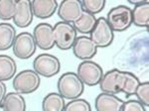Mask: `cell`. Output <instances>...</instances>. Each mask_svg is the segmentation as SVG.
Returning <instances> with one entry per match:
<instances>
[{
  "instance_id": "1",
  "label": "cell",
  "mask_w": 149,
  "mask_h": 111,
  "mask_svg": "<svg viewBox=\"0 0 149 111\" xmlns=\"http://www.w3.org/2000/svg\"><path fill=\"white\" fill-rule=\"evenodd\" d=\"M57 87L59 93L65 99L74 100L80 98L85 90V84L76 72H65L58 79Z\"/></svg>"
},
{
  "instance_id": "2",
  "label": "cell",
  "mask_w": 149,
  "mask_h": 111,
  "mask_svg": "<svg viewBox=\"0 0 149 111\" xmlns=\"http://www.w3.org/2000/svg\"><path fill=\"white\" fill-rule=\"evenodd\" d=\"M105 19L113 32H123L132 25V9L125 5L115 6L109 11Z\"/></svg>"
},
{
  "instance_id": "3",
  "label": "cell",
  "mask_w": 149,
  "mask_h": 111,
  "mask_svg": "<svg viewBox=\"0 0 149 111\" xmlns=\"http://www.w3.org/2000/svg\"><path fill=\"white\" fill-rule=\"evenodd\" d=\"M40 76L32 69H24L18 72L13 79V88L20 94H30L40 87Z\"/></svg>"
},
{
  "instance_id": "4",
  "label": "cell",
  "mask_w": 149,
  "mask_h": 111,
  "mask_svg": "<svg viewBox=\"0 0 149 111\" xmlns=\"http://www.w3.org/2000/svg\"><path fill=\"white\" fill-rule=\"evenodd\" d=\"M55 45L58 49L62 51H68L73 48V46L78 38V32L74 26L70 23L60 21L55 24L54 27Z\"/></svg>"
},
{
  "instance_id": "5",
  "label": "cell",
  "mask_w": 149,
  "mask_h": 111,
  "mask_svg": "<svg viewBox=\"0 0 149 111\" xmlns=\"http://www.w3.org/2000/svg\"><path fill=\"white\" fill-rule=\"evenodd\" d=\"M34 71L44 78H52L59 74L61 62L56 56L50 54H41L35 58L33 62Z\"/></svg>"
},
{
  "instance_id": "6",
  "label": "cell",
  "mask_w": 149,
  "mask_h": 111,
  "mask_svg": "<svg viewBox=\"0 0 149 111\" xmlns=\"http://www.w3.org/2000/svg\"><path fill=\"white\" fill-rule=\"evenodd\" d=\"M77 74L88 86H95L100 84L103 76L102 67L93 61H84L78 67Z\"/></svg>"
},
{
  "instance_id": "7",
  "label": "cell",
  "mask_w": 149,
  "mask_h": 111,
  "mask_svg": "<svg viewBox=\"0 0 149 111\" xmlns=\"http://www.w3.org/2000/svg\"><path fill=\"white\" fill-rule=\"evenodd\" d=\"M125 81V71L117 69H110L103 74V76L100 83V90L104 93L117 94L122 92Z\"/></svg>"
},
{
  "instance_id": "8",
  "label": "cell",
  "mask_w": 149,
  "mask_h": 111,
  "mask_svg": "<svg viewBox=\"0 0 149 111\" xmlns=\"http://www.w3.org/2000/svg\"><path fill=\"white\" fill-rule=\"evenodd\" d=\"M91 39L97 48H107L112 44L114 39V33L107 23L104 17L97 19V24L92 31Z\"/></svg>"
},
{
  "instance_id": "9",
  "label": "cell",
  "mask_w": 149,
  "mask_h": 111,
  "mask_svg": "<svg viewBox=\"0 0 149 111\" xmlns=\"http://www.w3.org/2000/svg\"><path fill=\"white\" fill-rule=\"evenodd\" d=\"M13 54L21 60H28L35 54L36 45L33 34L29 32L19 33L13 44Z\"/></svg>"
},
{
  "instance_id": "10",
  "label": "cell",
  "mask_w": 149,
  "mask_h": 111,
  "mask_svg": "<svg viewBox=\"0 0 149 111\" xmlns=\"http://www.w3.org/2000/svg\"><path fill=\"white\" fill-rule=\"evenodd\" d=\"M33 37L41 50H51L55 46L54 28L49 23H40L34 28Z\"/></svg>"
},
{
  "instance_id": "11",
  "label": "cell",
  "mask_w": 149,
  "mask_h": 111,
  "mask_svg": "<svg viewBox=\"0 0 149 111\" xmlns=\"http://www.w3.org/2000/svg\"><path fill=\"white\" fill-rule=\"evenodd\" d=\"M84 12L81 2L79 0H64L58 7V16L63 22L73 24Z\"/></svg>"
},
{
  "instance_id": "12",
  "label": "cell",
  "mask_w": 149,
  "mask_h": 111,
  "mask_svg": "<svg viewBox=\"0 0 149 111\" xmlns=\"http://www.w3.org/2000/svg\"><path fill=\"white\" fill-rule=\"evenodd\" d=\"M73 52L76 58L83 61H90L97 53V47L90 37H78L73 46Z\"/></svg>"
},
{
  "instance_id": "13",
  "label": "cell",
  "mask_w": 149,
  "mask_h": 111,
  "mask_svg": "<svg viewBox=\"0 0 149 111\" xmlns=\"http://www.w3.org/2000/svg\"><path fill=\"white\" fill-rule=\"evenodd\" d=\"M34 14L30 0H19L17 1L15 15L13 17V22L19 28H26L33 22Z\"/></svg>"
},
{
  "instance_id": "14",
  "label": "cell",
  "mask_w": 149,
  "mask_h": 111,
  "mask_svg": "<svg viewBox=\"0 0 149 111\" xmlns=\"http://www.w3.org/2000/svg\"><path fill=\"white\" fill-rule=\"evenodd\" d=\"M124 101L115 94L102 92L95 100L97 111H121Z\"/></svg>"
},
{
  "instance_id": "15",
  "label": "cell",
  "mask_w": 149,
  "mask_h": 111,
  "mask_svg": "<svg viewBox=\"0 0 149 111\" xmlns=\"http://www.w3.org/2000/svg\"><path fill=\"white\" fill-rule=\"evenodd\" d=\"M31 6L34 17L39 19H47L52 17L59 7L56 0H32Z\"/></svg>"
},
{
  "instance_id": "16",
  "label": "cell",
  "mask_w": 149,
  "mask_h": 111,
  "mask_svg": "<svg viewBox=\"0 0 149 111\" xmlns=\"http://www.w3.org/2000/svg\"><path fill=\"white\" fill-rule=\"evenodd\" d=\"M0 107L3 111H26V100L18 92H9L5 95Z\"/></svg>"
},
{
  "instance_id": "17",
  "label": "cell",
  "mask_w": 149,
  "mask_h": 111,
  "mask_svg": "<svg viewBox=\"0 0 149 111\" xmlns=\"http://www.w3.org/2000/svg\"><path fill=\"white\" fill-rule=\"evenodd\" d=\"M17 65L13 58L7 55H0V80H10L15 76Z\"/></svg>"
},
{
  "instance_id": "18",
  "label": "cell",
  "mask_w": 149,
  "mask_h": 111,
  "mask_svg": "<svg viewBox=\"0 0 149 111\" xmlns=\"http://www.w3.org/2000/svg\"><path fill=\"white\" fill-rule=\"evenodd\" d=\"M16 39V29L9 23H0V51L9 50L13 47Z\"/></svg>"
},
{
  "instance_id": "19",
  "label": "cell",
  "mask_w": 149,
  "mask_h": 111,
  "mask_svg": "<svg viewBox=\"0 0 149 111\" xmlns=\"http://www.w3.org/2000/svg\"><path fill=\"white\" fill-rule=\"evenodd\" d=\"M65 107V98L57 92H51L47 94L42 101L43 111H64Z\"/></svg>"
},
{
  "instance_id": "20",
  "label": "cell",
  "mask_w": 149,
  "mask_h": 111,
  "mask_svg": "<svg viewBox=\"0 0 149 111\" xmlns=\"http://www.w3.org/2000/svg\"><path fill=\"white\" fill-rule=\"evenodd\" d=\"M95 24H97L95 16L84 10L81 16L72 25L74 26L77 32H80L81 34H91L95 28Z\"/></svg>"
},
{
  "instance_id": "21",
  "label": "cell",
  "mask_w": 149,
  "mask_h": 111,
  "mask_svg": "<svg viewBox=\"0 0 149 111\" xmlns=\"http://www.w3.org/2000/svg\"><path fill=\"white\" fill-rule=\"evenodd\" d=\"M132 24L147 28L149 25V2L134 6L132 9Z\"/></svg>"
},
{
  "instance_id": "22",
  "label": "cell",
  "mask_w": 149,
  "mask_h": 111,
  "mask_svg": "<svg viewBox=\"0 0 149 111\" xmlns=\"http://www.w3.org/2000/svg\"><path fill=\"white\" fill-rule=\"evenodd\" d=\"M17 1L15 0H0V19L9 21L15 15Z\"/></svg>"
},
{
  "instance_id": "23",
  "label": "cell",
  "mask_w": 149,
  "mask_h": 111,
  "mask_svg": "<svg viewBox=\"0 0 149 111\" xmlns=\"http://www.w3.org/2000/svg\"><path fill=\"white\" fill-rule=\"evenodd\" d=\"M139 83H140V80L135 74L130 71H125V81H124L122 92L126 95V97L135 94L136 88L139 85Z\"/></svg>"
},
{
  "instance_id": "24",
  "label": "cell",
  "mask_w": 149,
  "mask_h": 111,
  "mask_svg": "<svg viewBox=\"0 0 149 111\" xmlns=\"http://www.w3.org/2000/svg\"><path fill=\"white\" fill-rule=\"evenodd\" d=\"M81 2L84 10L93 15L102 12L105 6L104 0H83Z\"/></svg>"
},
{
  "instance_id": "25",
  "label": "cell",
  "mask_w": 149,
  "mask_h": 111,
  "mask_svg": "<svg viewBox=\"0 0 149 111\" xmlns=\"http://www.w3.org/2000/svg\"><path fill=\"white\" fill-rule=\"evenodd\" d=\"M64 111H92V106L90 102L83 98H77L66 103Z\"/></svg>"
},
{
  "instance_id": "26",
  "label": "cell",
  "mask_w": 149,
  "mask_h": 111,
  "mask_svg": "<svg viewBox=\"0 0 149 111\" xmlns=\"http://www.w3.org/2000/svg\"><path fill=\"white\" fill-rule=\"evenodd\" d=\"M135 95L137 96L138 101H140L144 106H149V83L144 81L140 83L136 88Z\"/></svg>"
},
{
  "instance_id": "27",
  "label": "cell",
  "mask_w": 149,
  "mask_h": 111,
  "mask_svg": "<svg viewBox=\"0 0 149 111\" xmlns=\"http://www.w3.org/2000/svg\"><path fill=\"white\" fill-rule=\"evenodd\" d=\"M121 111H146V109L140 101L132 99L123 103Z\"/></svg>"
},
{
  "instance_id": "28",
  "label": "cell",
  "mask_w": 149,
  "mask_h": 111,
  "mask_svg": "<svg viewBox=\"0 0 149 111\" xmlns=\"http://www.w3.org/2000/svg\"><path fill=\"white\" fill-rule=\"evenodd\" d=\"M6 91H7V89H6L5 83L0 80V105H1L2 101H3V99H4V97H5Z\"/></svg>"
},
{
  "instance_id": "29",
  "label": "cell",
  "mask_w": 149,
  "mask_h": 111,
  "mask_svg": "<svg viewBox=\"0 0 149 111\" xmlns=\"http://www.w3.org/2000/svg\"><path fill=\"white\" fill-rule=\"evenodd\" d=\"M147 1L148 0H129V3L136 6V5H140V4L145 3V2H147Z\"/></svg>"
}]
</instances>
